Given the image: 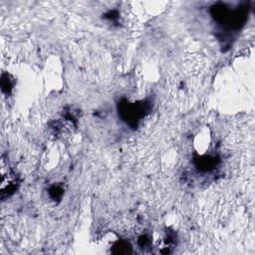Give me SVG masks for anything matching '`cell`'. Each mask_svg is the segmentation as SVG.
<instances>
[{
    "label": "cell",
    "mask_w": 255,
    "mask_h": 255,
    "mask_svg": "<svg viewBox=\"0 0 255 255\" xmlns=\"http://www.w3.org/2000/svg\"><path fill=\"white\" fill-rule=\"evenodd\" d=\"M0 174H1V183H0L1 196L5 197V196H8V194L14 190L16 179L11 168L8 166V162H6L4 158L1 159Z\"/></svg>",
    "instance_id": "6da1fadb"
}]
</instances>
